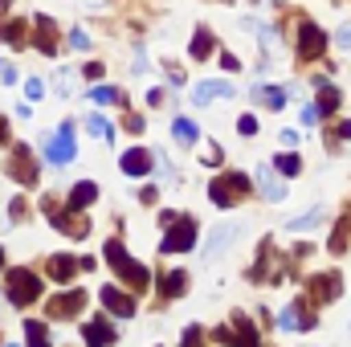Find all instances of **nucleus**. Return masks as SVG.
I'll return each mask as SVG.
<instances>
[{"label": "nucleus", "instance_id": "nucleus-1", "mask_svg": "<svg viewBox=\"0 0 351 347\" xmlns=\"http://www.w3.org/2000/svg\"><path fill=\"white\" fill-rule=\"evenodd\" d=\"M8 298H12V307L37 302V298H41V278H37L33 270H12V274H8Z\"/></svg>", "mask_w": 351, "mask_h": 347}, {"label": "nucleus", "instance_id": "nucleus-2", "mask_svg": "<svg viewBox=\"0 0 351 347\" xmlns=\"http://www.w3.org/2000/svg\"><path fill=\"white\" fill-rule=\"evenodd\" d=\"M245 192H250V180H245V176H237V172L217 176V180H213V188H208L213 204H221V208H233V204H237Z\"/></svg>", "mask_w": 351, "mask_h": 347}, {"label": "nucleus", "instance_id": "nucleus-3", "mask_svg": "<svg viewBox=\"0 0 351 347\" xmlns=\"http://www.w3.org/2000/svg\"><path fill=\"white\" fill-rule=\"evenodd\" d=\"M106 261H110V265H114V274H119V278H127L135 290H143V286H147V270H143L135 258H127L119 241H110V246H106Z\"/></svg>", "mask_w": 351, "mask_h": 347}, {"label": "nucleus", "instance_id": "nucleus-4", "mask_svg": "<svg viewBox=\"0 0 351 347\" xmlns=\"http://www.w3.org/2000/svg\"><path fill=\"white\" fill-rule=\"evenodd\" d=\"M217 339H221L225 347H262V344H258L254 323H250L245 315H233V323H229V327H217Z\"/></svg>", "mask_w": 351, "mask_h": 347}, {"label": "nucleus", "instance_id": "nucleus-5", "mask_svg": "<svg viewBox=\"0 0 351 347\" xmlns=\"http://www.w3.org/2000/svg\"><path fill=\"white\" fill-rule=\"evenodd\" d=\"M192 241H196V225L176 217L172 225H168V237H164L160 250H164V254H184V250H192Z\"/></svg>", "mask_w": 351, "mask_h": 347}, {"label": "nucleus", "instance_id": "nucleus-6", "mask_svg": "<svg viewBox=\"0 0 351 347\" xmlns=\"http://www.w3.org/2000/svg\"><path fill=\"white\" fill-rule=\"evenodd\" d=\"M8 176H12L16 184H37V164H33V156H29L25 143L12 147V156H8Z\"/></svg>", "mask_w": 351, "mask_h": 347}, {"label": "nucleus", "instance_id": "nucleus-7", "mask_svg": "<svg viewBox=\"0 0 351 347\" xmlns=\"http://www.w3.org/2000/svg\"><path fill=\"white\" fill-rule=\"evenodd\" d=\"M45 156H49V164H70V160H74V127H62V131L49 139Z\"/></svg>", "mask_w": 351, "mask_h": 347}, {"label": "nucleus", "instance_id": "nucleus-8", "mask_svg": "<svg viewBox=\"0 0 351 347\" xmlns=\"http://www.w3.org/2000/svg\"><path fill=\"white\" fill-rule=\"evenodd\" d=\"M82 307H86V290H66V294H58V298L49 302V315H53V319H74Z\"/></svg>", "mask_w": 351, "mask_h": 347}, {"label": "nucleus", "instance_id": "nucleus-9", "mask_svg": "<svg viewBox=\"0 0 351 347\" xmlns=\"http://www.w3.org/2000/svg\"><path fill=\"white\" fill-rule=\"evenodd\" d=\"M323 41H327V37H323L319 25H311V21L298 25V53H302V58H319V53H323Z\"/></svg>", "mask_w": 351, "mask_h": 347}, {"label": "nucleus", "instance_id": "nucleus-10", "mask_svg": "<svg viewBox=\"0 0 351 347\" xmlns=\"http://www.w3.org/2000/svg\"><path fill=\"white\" fill-rule=\"evenodd\" d=\"M98 298H102V307H106V311H114L119 319H131V315H135V298H131V294H123V290H114V286H102V294H98Z\"/></svg>", "mask_w": 351, "mask_h": 347}, {"label": "nucleus", "instance_id": "nucleus-11", "mask_svg": "<svg viewBox=\"0 0 351 347\" xmlns=\"http://www.w3.org/2000/svg\"><path fill=\"white\" fill-rule=\"evenodd\" d=\"M229 94H233V86H225L221 78H208V82L192 86V106H208L213 98H229Z\"/></svg>", "mask_w": 351, "mask_h": 347}, {"label": "nucleus", "instance_id": "nucleus-12", "mask_svg": "<svg viewBox=\"0 0 351 347\" xmlns=\"http://www.w3.org/2000/svg\"><path fill=\"white\" fill-rule=\"evenodd\" d=\"M82 339L90 347H110L114 344V327L106 323V319H90L86 327H82Z\"/></svg>", "mask_w": 351, "mask_h": 347}, {"label": "nucleus", "instance_id": "nucleus-13", "mask_svg": "<svg viewBox=\"0 0 351 347\" xmlns=\"http://www.w3.org/2000/svg\"><path fill=\"white\" fill-rule=\"evenodd\" d=\"M258 188H262V196H265V200H282V196H286L282 180L274 176V168H269V164H258Z\"/></svg>", "mask_w": 351, "mask_h": 347}, {"label": "nucleus", "instance_id": "nucleus-14", "mask_svg": "<svg viewBox=\"0 0 351 347\" xmlns=\"http://www.w3.org/2000/svg\"><path fill=\"white\" fill-rule=\"evenodd\" d=\"M119 164H123V172H127V176H147V172H152V152L135 147V152H127Z\"/></svg>", "mask_w": 351, "mask_h": 347}, {"label": "nucleus", "instance_id": "nucleus-15", "mask_svg": "<svg viewBox=\"0 0 351 347\" xmlns=\"http://www.w3.org/2000/svg\"><path fill=\"white\" fill-rule=\"evenodd\" d=\"M302 311H306L302 302L286 307V311H282V327H286V331H306V327H311L315 319H311V315H302Z\"/></svg>", "mask_w": 351, "mask_h": 347}, {"label": "nucleus", "instance_id": "nucleus-16", "mask_svg": "<svg viewBox=\"0 0 351 347\" xmlns=\"http://www.w3.org/2000/svg\"><path fill=\"white\" fill-rule=\"evenodd\" d=\"M311 282H315V298H323V302L339 298V278L335 274H323V278H311Z\"/></svg>", "mask_w": 351, "mask_h": 347}, {"label": "nucleus", "instance_id": "nucleus-17", "mask_svg": "<svg viewBox=\"0 0 351 347\" xmlns=\"http://www.w3.org/2000/svg\"><path fill=\"white\" fill-rule=\"evenodd\" d=\"M37 45L45 53H53V45H58V33H53V21L49 16H37Z\"/></svg>", "mask_w": 351, "mask_h": 347}, {"label": "nucleus", "instance_id": "nucleus-18", "mask_svg": "<svg viewBox=\"0 0 351 347\" xmlns=\"http://www.w3.org/2000/svg\"><path fill=\"white\" fill-rule=\"evenodd\" d=\"M229 241H233V229L217 225V229H213V237H208V246H204V258H217V254H221V250H225Z\"/></svg>", "mask_w": 351, "mask_h": 347}, {"label": "nucleus", "instance_id": "nucleus-19", "mask_svg": "<svg viewBox=\"0 0 351 347\" xmlns=\"http://www.w3.org/2000/svg\"><path fill=\"white\" fill-rule=\"evenodd\" d=\"M94 196H98V188H94L90 180H82V184H78V188L70 192V213H78V208H86V204L94 200Z\"/></svg>", "mask_w": 351, "mask_h": 347}, {"label": "nucleus", "instance_id": "nucleus-20", "mask_svg": "<svg viewBox=\"0 0 351 347\" xmlns=\"http://www.w3.org/2000/svg\"><path fill=\"white\" fill-rule=\"evenodd\" d=\"M172 135H176V143H184V147L200 139V131H196V123H192V119H176V123H172Z\"/></svg>", "mask_w": 351, "mask_h": 347}, {"label": "nucleus", "instance_id": "nucleus-21", "mask_svg": "<svg viewBox=\"0 0 351 347\" xmlns=\"http://www.w3.org/2000/svg\"><path fill=\"white\" fill-rule=\"evenodd\" d=\"M315 106H319V115H331L339 106V90L331 86V82H319V102Z\"/></svg>", "mask_w": 351, "mask_h": 347}, {"label": "nucleus", "instance_id": "nucleus-22", "mask_svg": "<svg viewBox=\"0 0 351 347\" xmlns=\"http://www.w3.org/2000/svg\"><path fill=\"white\" fill-rule=\"evenodd\" d=\"M74 270H78V261L66 258V254H62V258H49V274H53L58 282H70V278H74Z\"/></svg>", "mask_w": 351, "mask_h": 347}, {"label": "nucleus", "instance_id": "nucleus-23", "mask_svg": "<svg viewBox=\"0 0 351 347\" xmlns=\"http://www.w3.org/2000/svg\"><path fill=\"white\" fill-rule=\"evenodd\" d=\"M319 221H323V208L315 204V208H306L302 217H294V221H290V229H294V233H306V229H315Z\"/></svg>", "mask_w": 351, "mask_h": 347}, {"label": "nucleus", "instance_id": "nucleus-24", "mask_svg": "<svg viewBox=\"0 0 351 347\" xmlns=\"http://www.w3.org/2000/svg\"><path fill=\"white\" fill-rule=\"evenodd\" d=\"M254 102H265V106H282V102H286V90H278V86H254Z\"/></svg>", "mask_w": 351, "mask_h": 347}, {"label": "nucleus", "instance_id": "nucleus-25", "mask_svg": "<svg viewBox=\"0 0 351 347\" xmlns=\"http://www.w3.org/2000/svg\"><path fill=\"white\" fill-rule=\"evenodd\" d=\"M208 53H213V33L200 25V29H196V37H192V58H208Z\"/></svg>", "mask_w": 351, "mask_h": 347}, {"label": "nucleus", "instance_id": "nucleus-26", "mask_svg": "<svg viewBox=\"0 0 351 347\" xmlns=\"http://www.w3.org/2000/svg\"><path fill=\"white\" fill-rule=\"evenodd\" d=\"M184 286H188V274H180V270H176V274L164 278V286H160V290H164L168 298H176V294H184Z\"/></svg>", "mask_w": 351, "mask_h": 347}, {"label": "nucleus", "instance_id": "nucleus-27", "mask_svg": "<svg viewBox=\"0 0 351 347\" xmlns=\"http://www.w3.org/2000/svg\"><path fill=\"white\" fill-rule=\"evenodd\" d=\"M86 131L94 135V139H110V135H114V131H110V123H106L102 115H90V119H86Z\"/></svg>", "mask_w": 351, "mask_h": 347}, {"label": "nucleus", "instance_id": "nucleus-28", "mask_svg": "<svg viewBox=\"0 0 351 347\" xmlns=\"http://www.w3.org/2000/svg\"><path fill=\"white\" fill-rule=\"evenodd\" d=\"M25 335H29V347H49V335H45V327L41 323H25Z\"/></svg>", "mask_w": 351, "mask_h": 347}, {"label": "nucleus", "instance_id": "nucleus-29", "mask_svg": "<svg viewBox=\"0 0 351 347\" xmlns=\"http://www.w3.org/2000/svg\"><path fill=\"white\" fill-rule=\"evenodd\" d=\"M298 168H302V164H298V156H290V152H286V156H278V172H282V176H294Z\"/></svg>", "mask_w": 351, "mask_h": 347}, {"label": "nucleus", "instance_id": "nucleus-30", "mask_svg": "<svg viewBox=\"0 0 351 347\" xmlns=\"http://www.w3.org/2000/svg\"><path fill=\"white\" fill-rule=\"evenodd\" d=\"M90 98H94V102H119V90H110V86H94V90H90Z\"/></svg>", "mask_w": 351, "mask_h": 347}, {"label": "nucleus", "instance_id": "nucleus-31", "mask_svg": "<svg viewBox=\"0 0 351 347\" xmlns=\"http://www.w3.org/2000/svg\"><path fill=\"white\" fill-rule=\"evenodd\" d=\"M0 41H25V29L21 25H0Z\"/></svg>", "mask_w": 351, "mask_h": 347}, {"label": "nucleus", "instance_id": "nucleus-32", "mask_svg": "<svg viewBox=\"0 0 351 347\" xmlns=\"http://www.w3.org/2000/svg\"><path fill=\"white\" fill-rule=\"evenodd\" d=\"M204 344V331H200V327H188V331H184V347H200Z\"/></svg>", "mask_w": 351, "mask_h": 347}, {"label": "nucleus", "instance_id": "nucleus-33", "mask_svg": "<svg viewBox=\"0 0 351 347\" xmlns=\"http://www.w3.org/2000/svg\"><path fill=\"white\" fill-rule=\"evenodd\" d=\"M302 123L315 127V123H319V106H302Z\"/></svg>", "mask_w": 351, "mask_h": 347}, {"label": "nucleus", "instance_id": "nucleus-34", "mask_svg": "<svg viewBox=\"0 0 351 347\" xmlns=\"http://www.w3.org/2000/svg\"><path fill=\"white\" fill-rule=\"evenodd\" d=\"M237 131H241V135H254V131H258V123H254V119H250V115H245V119H241V123H237Z\"/></svg>", "mask_w": 351, "mask_h": 347}, {"label": "nucleus", "instance_id": "nucleus-35", "mask_svg": "<svg viewBox=\"0 0 351 347\" xmlns=\"http://www.w3.org/2000/svg\"><path fill=\"white\" fill-rule=\"evenodd\" d=\"M339 45H343V49H351V21L339 29Z\"/></svg>", "mask_w": 351, "mask_h": 347}, {"label": "nucleus", "instance_id": "nucleus-36", "mask_svg": "<svg viewBox=\"0 0 351 347\" xmlns=\"http://www.w3.org/2000/svg\"><path fill=\"white\" fill-rule=\"evenodd\" d=\"M70 41H74V45H78V49H86V45H90V37H86V33H78V29H74V33H70Z\"/></svg>", "mask_w": 351, "mask_h": 347}, {"label": "nucleus", "instance_id": "nucleus-37", "mask_svg": "<svg viewBox=\"0 0 351 347\" xmlns=\"http://www.w3.org/2000/svg\"><path fill=\"white\" fill-rule=\"evenodd\" d=\"M25 90H29V98H41V90H45V86H41L37 78H29V86H25Z\"/></svg>", "mask_w": 351, "mask_h": 347}, {"label": "nucleus", "instance_id": "nucleus-38", "mask_svg": "<svg viewBox=\"0 0 351 347\" xmlns=\"http://www.w3.org/2000/svg\"><path fill=\"white\" fill-rule=\"evenodd\" d=\"M282 143H286V147H294V143H298V131H290V127H286V131H282Z\"/></svg>", "mask_w": 351, "mask_h": 347}, {"label": "nucleus", "instance_id": "nucleus-39", "mask_svg": "<svg viewBox=\"0 0 351 347\" xmlns=\"http://www.w3.org/2000/svg\"><path fill=\"white\" fill-rule=\"evenodd\" d=\"M335 139H351V123H339L335 127Z\"/></svg>", "mask_w": 351, "mask_h": 347}, {"label": "nucleus", "instance_id": "nucleus-40", "mask_svg": "<svg viewBox=\"0 0 351 347\" xmlns=\"http://www.w3.org/2000/svg\"><path fill=\"white\" fill-rule=\"evenodd\" d=\"M0 143H4V119H0Z\"/></svg>", "mask_w": 351, "mask_h": 347}, {"label": "nucleus", "instance_id": "nucleus-41", "mask_svg": "<svg viewBox=\"0 0 351 347\" xmlns=\"http://www.w3.org/2000/svg\"><path fill=\"white\" fill-rule=\"evenodd\" d=\"M0 265H4V250H0Z\"/></svg>", "mask_w": 351, "mask_h": 347}]
</instances>
